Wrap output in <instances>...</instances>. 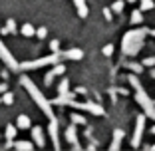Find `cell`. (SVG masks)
Instances as JSON below:
<instances>
[{"label":"cell","instance_id":"obj_1","mask_svg":"<svg viewBox=\"0 0 155 151\" xmlns=\"http://www.w3.org/2000/svg\"><path fill=\"white\" fill-rule=\"evenodd\" d=\"M20 84H22V86L28 90V94H30V96H32V100L38 103V107L44 111V115H48L50 119L54 117V110H52V103L46 100V96H44V94H42L40 90H38V87L32 84V80L28 78V76H22V78H20Z\"/></svg>","mask_w":155,"mask_h":151},{"label":"cell","instance_id":"obj_2","mask_svg":"<svg viewBox=\"0 0 155 151\" xmlns=\"http://www.w3.org/2000/svg\"><path fill=\"white\" fill-rule=\"evenodd\" d=\"M143 38H145V30H131V32H127L123 36V44H121L123 54L135 56L143 46Z\"/></svg>","mask_w":155,"mask_h":151},{"label":"cell","instance_id":"obj_3","mask_svg":"<svg viewBox=\"0 0 155 151\" xmlns=\"http://www.w3.org/2000/svg\"><path fill=\"white\" fill-rule=\"evenodd\" d=\"M60 60H62V54H60V52H54V54L46 56V58H40V60H32V62H24L22 66H18V68H22V70H36V68H42V66L58 64Z\"/></svg>","mask_w":155,"mask_h":151},{"label":"cell","instance_id":"obj_4","mask_svg":"<svg viewBox=\"0 0 155 151\" xmlns=\"http://www.w3.org/2000/svg\"><path fill=\"white\" fill-rule=\"evenodd\" d=\"M135 101L143 107V111H145L147 117H151L155 121V105H153V101L149 100V96L145 94L143 87H141V90H135Z\"/></svg>","mask_w":155,"mask_h":151},{"label":"cell","instance_id":"obj_5","mask_svg":"<svg viewBox=\"0 0 155 151\" xmlns=\"http://www.w3.org/2000/svg\"><path fill=\"white\" fill-rule=\"evenodd\" d=\"M0 60H2L10 70H18V62H16V58L8 52V48L4 46V42H2V40H0Z\"/></svg>","mask_w":155,"mask_h":151},{"label":"cell","instance_id":"obj_6","mask_svg":"<svg viewBox=\"0 0 155 151\" xmlns=\"http://www.w3.org/2000/svg\"><path fill=\"white\" fill-rule=\"evenodd\" d=\"M143 129H145V115H137V119H135V131H133V139H131V145L133 147L139 145Z\"/></svg>","mask_w":155,"mask_h":151},{"label":"cell","instance_id":"obj_7","mask_svg":"<svg viewBox=\"0 0 155 151\" xmlns=\"http://www.w3.org/2000/svg\"><path fill=\"white\" fill-rule=\"evenodd\" d=\"M64 72H66V68H64L62 64H60V62H58V64H54V68H52L50 72L46 74L44 84H46V86H50V84L54 82V78H56V76H60V74H64Z\"/></svg>","mask_w":155,"mask_h":151},{"label":"cell","instance_id":"obj_8","mask_svg":"<svg viewBox=\"0 0 155 151\" xmlns=\"http://www.w3.org/2000/svg\"><path fill=\"white\" fill-rule=\"evenodd\" d=\"M32 129V139H34V143H36L38 147H44V143H46V139H44V131H42V127H30Z\"/></svg>","mask_w":155,"mask_h":151},{"label":"cell","instance_id":"obj_9","mask_svg":"<svg viewBox=\"0 0 155 151\" xmlns=\"http://www.w3.org/2000/svg\"><path fill=\"white\" fill-rule=\"evenodd\" d=\"M50 137H52V141H54V147L58 149L60 141H58V121H56V117L50 119Z\"/></svg>","mask_w":155,"mask_h":151},{"label":"cell","instance_id":"obj_10","mask_svg":"<svg viewBox=\"0 0 155 151\" xmlns=\"http://www.w3.org/2000/svg\"><path fill=\"white\" fill-rule=\"evenodd\" d=\"M32 123H30V117L28 115H18L16 117V129H30Z\"/></svg>","mask_w":155,"mask_h":151},{"label":"cell","instance_id":"obj_11","mask_svg":"<svg viewBox=\"0 0 155 151\" xmlns=\"http://www.w3.org/2000/svg\"><path fill=\"white\" fill-rule=\"evenodd\" d=\"M74 4H76V8H78V14H80V18H86L87 16V4H86V0H74Z\"/></svg>","mask_w":155,"mask_h":151},{"label":"cell","instance_id":"obj_12","mask_svg":"<svg viewBox=\"0 0 155 151\" xmlns=\"http://www.w3.org/2000/svg\"><path fill=\"white\" fill-rule=\"evenodd\" d=\"M62 56H64V58H68V60H82V58H84V52L78 50V48H72V50L64 52Z\"/></svg>","mask_w":155,"mask_h":151},{"label":"cell","instance_id":"obj_13","mask_svg":"<svg viewBox=\"0 0 155 151\" xmlns=\"http://www.w3.org/2000/svg\"><path fill=\"white\" fill-rule=\"evenodd\" d=\"M66 139H68L70 143H74V147H78V143H76V127H74V125H70V127L66 129Z\"/></svg>","mask_w":155,"mask_h":151},{"label":"cell","instance_id":"obj_14","mask_svg":"<svg viewBox=\"0 0 155 151\" xmlns=\"http://www.w3.org/2000/svg\"><path fill=\"white\" fill-rule=\"evenodd\" d=\"M6 139L8 141H12V139H16V125H6Z\"/></svg>","mask_w":155,"mask_h":151},{"label":"cell","instance_id":"obj_15","mask_svg":"<svg viewBox=\"0 0 155 151\" xmlns=\"http://www.w3.org/2000/svg\"><path fill=\"white\" fill-rule=\"evenodd\" d=\"M22 34H24L26 38H32L34 34H36V30H34L32 24H24V26H22Z\"/></svg>","mask_w":155,"mask_h":151},{"label":"cell","instance_id":"obj_16","mask_svg":"<svg viewBox=\"0 0 155 151\" xmlns=\"http://www.w3.org/2000/svg\"><path fill=\"white\" fill-rule=\"evenodd\" d=\"M114 137H115V143L111 145V149H117V147H119V141H121V137H123V131H121V129H115V131H114Z\"/></svg>","mask_w":155,"mask_h":151},{"label":"cell","instance_id":"obj_17","mask_svg":"<svg viewBox=\"0 0 155 151\" xmlns=\"http://www.w3.org/2000/svg\"><path fill=\"white\" fill-rule=\"evenodd\" d=\"M14 147H16V149H32V143H30V141H16V143H14Z\"/></svg>","mask_w":155,"mask_h":151},{"label":"cell","instance_id":"obj_18","mask_svg":"<svg viewBox=\"0 0 155 151\" xmlns=\"http://www.w3.org/2000/svg\"><path fill=\"white\" fill-rule=\"evenodd\" d=\"M141 20H143L141 10H133V14H131V22H133V24H139Z\"/></svg>","mask_w":155,"mask_h":151},{"label":"cell","instance_id":"obj_19","mask_svg":"<svg viewBox=\"0 0 155 151\" xmlns=\"http://www.w3.org/2000/svg\"><path fill=\"white\" fill-rule=\"evenodd\" d=\"M4 30H6V34L16 32V22H14V20H8V22H6V26H4Z\"/></svg>","mask_w":155,"mask_h":151},{"label":"cell","instance_id":"obj_20","mask_svg":"<svg viewBox=\"0 0 155 151\" xmlns=\"http://www.w3.org/2000/svg\"><path fill=\"white\" fill-rule=\"evenodd\" d=\"M58 92H60V96L68 94V80H62V84L58 86Z\"/></svg>","mask_w":155,"mask_h":151},{"label":"cell","instance_id":"obj_21","mask_svg":"<svg viewBox=\"0 0 155 151\" xmlns=\"http://www.w3.org/2000/svg\"><path fill=\"white\" fill-rule=\"evenodd\" d=\"M155 2L153 0H141V10H153Z\"/></svg>","mask_w":155,"mask_h":151},{"label":"cell","instance_id":"obj_22","mask_svg":"<svg viewBox=\"0 0 155 151\" xmlns=\"http://www.w3.org/2000/svg\"><path fill=\"white\" fill-rule=\"evenodd\" d=\"M0 101H2V103H4V105H10V103H12V101H14V96H12V94H4V96H2V100H0Z\"/></svg>","mask_w":155,"mask_h":151},{"label":"cell","instance_id":"obj_23","mask_svg":"<svg viewBox=\"0 0 155 151\" xmlns=\"http://www.w3.org/2000/svg\"><path fill=\"white\" fill-rule=\"evenodd\" d=\"M72 121H74L76 125H82V123H86V119H84L82 115H78V113H74V115H72Z\"/></svg>","mask_w":155,"mask_h":151},{"label":"cell","instance_id":"obj_24","mask_svg":"<svg viewBox=\"0 0 155 151\" xmlns=\"http://www.w3.org/2000/svg\"><path fill=\"white\" fill-rule=\"evenodd\" d=\"M111 10H114V12H121V10H123V2H121V0H115L114 6H111Z\"/></svg>","mask_w":155,"mask_h":151},{"label":"cell","instance_id":"obj_25","mask_svg":"<svg viewBox=\"0 0 155 151\" xmlns=\"http://www.w3.org/2000/svg\"><path fill=\"white\" fill-rule=\"evenodd\" d=\"M50 48H52V52H60V42L58 40H52L50 42Z\"/></svg>","mask_w":155,"mask_h":151},{"label":"cell","instance_id":"obj_26","mask_svg":"<svg viewBox=\"0 0 155 151\" xmlns=\"http://www.w3.org/2000/svg\"><path fill=\"white\" fill-rule=\"evenodd\" d=\"M46 34H48V30H46V28H38V30H36V36L38 38H46Z\"/></svg>","mask_w":155,"mask_h":151},{"label":"cell","instance_id":"obj_27","mask_svg":"<svg viewBox=\"0 0 155 151\" xmlns=\"http://www.w3.org/2000/svg\"><path fill=\"white\" fill-rule=\"evenodd\" d=\"M104 54L105 56H111V54H114V46H111V44H107V46L104 48Z\"/></svg>","mask_w":155,"mask_h":151},{"label":"cell","instance_id":"obj_28","mask_svg":"<svg viewBox=\"0 0 155 151\" xmlns=\"http://www.w3.org/2000/svg\"><path fill=\"white\" fill-rule=\"evenodd\" d=\"M143 66H155V58H145L143 60Z\"/></svg>","mask_w":155,"mask_h":151},{"label":"cell","instance_id":"obj_29","mask_svg":"<svg viewBox=\"0 0 155 151\" xmlns=\"http://www.w3.org/2000/svg\"><path fill=\"white\" fill-rule=\"evenodd\" d=\"M131 70H135V72H141V66H137V64H131Z\"/></svg>","mask_w":155,"mask_h":151},{"label":"cell","instance_id":"obj_30","mask_svg":"<svg viewBox=\"0 0 155 151\" xmlns=\"http://www.w3.org/2000/svg\"><path fill=\"white\" fill-rule=\"evenodd\" d=\"M104 16H105L107 20H110V18H111V12H110V10H104Z\"/></svg>","mask_w":155,"mask_h":151},{"label":"cell","instance_id":"obj_31","mask_svg":"<svg viewBox=\"0 0 155 151\" xmlns=\"http://www.w3.org/2000/svg\"><path fill=\"white\" fill-rule=\"evenodd\" d=\"M6 92V84H0V94H4Z\"/></svg>","mask_w":155,"mask_h":151},{"label":"cell","instance_id":"obj_32","mask_svg":"<svg viewBox=\"0 0 155 151\" xmlns=\"http://www.w3.org/2000/svg\"><path fill=\"white\" fill-rule=\"evenodd\" d=\"M127 2H135V0H127Z\"/></svg>","mask_w":155,"mask_h":151},{"label":"cell","instance_id":"obj_33","mask_svg":"<svg viewBox=\"0 0 155 151\" xmlns=\"http://www.w3.org/2000/svg\"><path fill=\"white\" fill-rule=\"evenodd\" d=\"M153 133H155V127H153Z\"/></svg>","mask_w":155,"mask_h":151},{"label":"cell","instance_id":"obj_34","mask_svg":"<svg viewBox=\"0 0 155 151\" xmlns=\"http://www.w3.org/2000/svg\"><path fill=\"white\" fill-rule=\"evenodd\" d=\"M153 105H155V101H153Z\"/></svg>","mask_w":155,"mask_h":151},{"label":"cell","instance_id":"obj_35","mask_svg":"<svg viewBox=\"0 0 155 151\" xmlns=\"http://www.w3.org/2000/svg\"><path fill=\"white\" fill-rule=\"evenodd\" d=\"M0 103H2V101H0Z\"/></svg>","mask_w":155,"mask_h":151}]
</instances>
